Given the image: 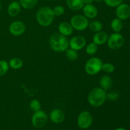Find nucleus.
Returning a JSON list of instances; mask_svg holds the SVG:
<instances>
[{
    "instance_id": "4be33fe9",
    "label": "nucleus",
    "mask_w": 130,
    "mask_h": 130,
    "mask_svg": "<svg viewBox=\"0 0 130 130\" xmlns=\"http://www.w3.org/2000/svg\"><path fill=\"white\" fill-rule=\"evenodd\" d=\"M110 27L115 32H119L123 28V23H122L121 20L118 18L113 19L110 23Z\"/></svg>"
},
{
    "instance_id": "f704fd0d",
    "label": "nucleus",
    "mask_w": 130,
    "mask_h": 130,
    "mask_svg": "<svg viewBox=\"0 0 130 130\" xmlns=\"http://www.w3.org/2000/svg\"><path fill=\"white\" fill-rule=\"evenodd\" d=\"M46 1H52V0H46Z\"/></svg>"
},
{
    "instance_id": "1a4fd4ad",
    "label": "nucleus",
    "mask_w": 130,
    "mask_h": 130,
    "mask_svg": "<svg viewBox=\"0 0 130 130\" xmlns=\"http://www.w3.org/2000/svg\"><path fill=\"white\" fill-rule=\"evenodd\" d=\"M25 25L23 22L15 20L11 22L9 26V32L14 36H20L25 31Z\"/></svg>"
},
{
    "instance_id": "f257e3e1",
    "label": "nucleus",
    "mask_w": 130,
    "mask_h": 130,
    "mask_svg": "<svg viewBox=\"0 0 130 130\" xmlns=\"http://www.w3.org/2000/svg\"><path fill=\"white\" fill-rule=\"evenodd\" d=\"M107 99V93L100 87L93 88L88 95V102L93 107H100L104 105Z\"/></svg>"
},
{
    "instance_id": "a211bd4d",
    "label": "nucleus",
    "mask_w": 130,
    "mask_h": 130,
    "mask_svg": "<svg viewBox=\"0 0 130 130\" xmlns=\"http://www.w3.org/2000/svg\"><path fill=\"white\" fill-rule=\"evenodd\" d=\"M99 85L101 88L105 90V91H107L111 88L112 85V78L107 75L102 76L99 79Z\"/></svg>"
},
{
    "instance_id": "9d476101",
    "label": "nucleus",
    "mask_w": 130,
    "mask_h": 130,
    "mask_svg": "<svg viewBox=\"0 0 130 130\" xmlns=\"http://www.w3.org/2000/svg\"><path fill=\"white\" fill-rule=\"evenodd\" d=\"M86 44V39L81 36H76L69 41V46L76 51H79L83 49Z\"/></svg>"
},
{
    "instance_id": "6ab92c4d",
    "label": "nucleus",
    "mask_w": 130,
    "mask_h": 130,
    "mask_svg": "<svg viewBox=\"0 0 130 130\" xmlns=\"http://www.w3.org/2000/svg\"><path fill=\"white\" fill-rule=\"evenodd\" d=\"M22 8L25 10H30L35 7L38 3V0H19Z\"/></svg>"
},
{
    "instance_id": "ddd939ff",
    "label": "nucleus",
    "mask_w": 130,
    "mask_h": 130,
    "mask_svg": "<svg viewBox=\"0 0 130 130\" xmlns=\"http://www.w3.org/2000/svg\"><path fill=\"white\" fill-rule=\"evenodd\" d=\"M50 119L55 124H60L64 121L66 116L63 110L59 109H53L50 113Z\"/></svg>"
},
{
    "instance_id": "cd10ccee",
    "label": "nucleus",
    "mask_w": 130,
    "mask_h": 130,
    "mask_svg": "<svg viewBox=\"0 0 130 130\" xmlns=\"http://www.w3.org/2000/svg\"><path fill=\"white\" fill-rule=\"evenodd\" d=\"M52 10L55 16H62L65 13V8L62 5H57L52 9Z\"/></svg>"
},
{
    "instance_id": "aec40b11",
    "label": "nucleus",
    "mask_w": 130,
    "mask_h": 130,
    "mask_svg": "<svg viewBox=\"0 0 130 130\" xmlns=\"http://www.w3.org/2000/svg\"><path fill=\"white\" fill-rule=\"evenodd\" d=\"M23 60L20 58H12L8 62L9 67L13 69H19L23 66Z\"/></svg>"
},
{
    "instance_id": "4468645a",
    "label": "nucleus",
    "mask_w": 130,
    "mask_h": 130,
    "mask_svg": "<svg viewBox=\"0 0 130 130\" xmlns=\"http://www.w3.org/2000/svg\"><path fill=\"white\" fill-rule=\"evenodd\" d=\"M21 6L18 1H13L9 4L7 8V13L11 17H17L21 11Z\"/></svg>"
},
{
    "instance_id": "9b49d317",
    "label": "nucleus",
    "mask_w": 130,
    "mask_h": 130,
    "mask_svg": "<svg viewBox=\"0 0 130 130\" xmlns=\"http://www.w3.org/2000/svg\"><path fill=\"white\" fill-rule=\"evenodd\" d=\"M116 14L117 17L120 20H127L130 17V6L123 3L116 7Z\"/></svg>"
},
{
    "instance_id": "a878e982",
    "label": "nucleus",
    "mask_w": 130,
    "mask_h": 130,
    "mask_svg": "<svg viewBox=\"0 0 130 130\" xmlns=\"http://www.w3.org/2000/svg\"><path fill=\"white\" fill-rule=\"evenodd\" d=\"M115 67H114V65L110 63H102V71H104V72L107 74L112 73L114 71Z\"/></svg>"
},
{
    "instance_id": "423d86ee",
    "label": "nucleus",
    "mask_w": 130,
    "mask_h": 130,
    "mask_svg": "<svg viewBox=\"0 0 130 130\" xmlns=\"http://www.w3.org/2000/svg\"><path fill=\"white\" fill-rule=\"evenodd\" d=\"M32 124L36 128H42L46 124L48 121V116L43 110H39L34 112L32 117Z\"/></svg>"
},
{
    "instance_id": "b1692460",
    "label": "nucleus",
    "mask_w": 130,
    "mask_h": 130,
    "mask_svg": "<svg viewBox=\"0 0 130 130\" xmlns=\"http://www.w3.org/2000/svg\"><path fill=\"white\" fill-rule=\"evenodd\" d=\"M86 53L89 55H93L97 52L98 46L94 43H90L88 44L85 48Z\"/></svg>"
},
{
    "instance_id": "c756f323",
    "label": "nucleus",
    "mask_w": 130,
    "mask_h": 130,
    "mask_svg": "<svg viewBox=\"0 0 130 130\" xmlns=\"http://www.w3.org/2000/svg\"><path fill=\"white\" fill-rule=\"evenodd\" d=\"M118 98H119V94L116 91H111L110 93L107 94V99L110 100V101H115L118 100Z\"/></svg>"
},
{
    "instance_id": "412c9836",
    "label": "nucleus",
    "mask_w": 130,
    "mask_h": 130,
    "mask_svg": "<svg viewBox=\"0 0 130 130\" xmlns=\"http://www.w3.org/2000/svg\"><path fill=\"white\" fill-rule=\"evenodd\" d=\"M88 27L90 28L91 31L94 32H100L102 30L103 24L100 21L94 20V21L89 23Z\"/></svg>"
},
{
    "instance_id": "39448f33",
    "label": "nucleus",
    "mask_w": 130,
    "mask_h": 130,
    "mask_svg": "<svg viewBox=\"0 0 130 130\" xmlns=\"http://www.w3.org/2000/svg\"><path fill=\"white\" fill-rule=\"evenodd\" d=\"M74 30L83 31L88 27V19L83 15H75L71 18L70 21Z\"/></svg>"
},
{
    "instance_id": "f3484780",
    "label": "nucleus",
    "mask_w": 130,
    "mask_h": 130,
    "mask_svg": "<svg viewBox=\"0 0 130 130\" xmlns=\"http://www.w3.org/2000/svg\"><path fill=\"white\" fill-rule=\"evenodd\" d=\"M66 1L67 7L74 11L82 10L85 5L83 0H66Z\"/></svg>"
},
{
    "instance_id": "2f4dec72",
    "label": "nucleus",
    "mask_w": 130,
    "mask_h": 130,
    "mask_svg": "<svg viewBox=\"0 0 130 130\" xmlns=\"http://www.w3.org/2000/svg\"><path fill=\"white\" fill-rule=\"evenodd\" d=\"M115 130H126V129L123 128H117V129H116Z\"/></svg>"
},
{
    "instance_id": "7c9ffc66",
    "label": "nucleus",
    "mask_w": 130,
    "mask_h": 130,
    "mask_svg": "<svg viewBox=\"0 0 130 130\" xmlns=\"http://www.w3.org/2000/svg\"><path fill=\"white\" fill-rule=\"evenodd\" d=\"M94 2V0H83L85 5H91Z\"/></svg>"
},
{
    "instance_id": "e433bc0d",
    "label": "nucleus",
    "mask_w": 130,
    "mask_h": 130,
    "mask_svg": "<svg viewBox=\"0 0 130 130\" xmlns=\"http://www.w3.org/2000/svg\"><path fill=\"white\" fill-rule=\"evenodd\" d=\"M2 1V0H0V1Z\"/></svg>"
},
{
    "instance_id": "dca6fc26",
    "label": "nucleus",
    "mask_w": 130,
    "mask_h": 130,
    "mask_svg": "<svg viewBox=\"0 0 130 130\" xmlns=\"http://www.w3.org/2000/svg\"><path fill=\"white\" fill-rule=\"evenodd\" d=\"M108 35L106 32L103 31L95 32L93 37V43H95L97 46L103 45L107 43L108 39Z\"/></svg>"
},
{
    "instance_id": "c85d7f7f",
    "label": "nucleus",
    "mask_w": 130,
    "mask_h": 130,
    "mask_svg": "<svg viewBox=\"0 0 130 130\" xmlns=\"http://www.w3.org/2000/svg\"><path fill=\"white\" fill-rule=\"evenodd\" d=\"M103 1L105 2V3L108 6L111 8H114L117 7L119 5L123 3L124 0H103Z\"/></svg>"
},
{
    "instance_id": "c9c22d12",
    "label": "nucleus",
    "mask_w": 130,
    "mask_h": 130,
    "mask_svg": "<svg viewBox=\"0 0 130 130\" xmlns=\"http://www.w3.org/2000/svg\"><path fill=\"white\" fill-rule=\"evenodd\" d=\"M14 1H19V0H14Z\"/></svg>"
},
{
    "instance_id": "7ed1b4c3",
    "label": "nucleus",
    "mask_w": 130,
    "mask_h": 130,
    "mask_svg": "<svg viewBox=\"0 0 130 130\" xmlns=\"http://www.w3.org/2000/svg\"><path fill=\"white\" fill-rule=\"evenodd\" d=\"M55 15L52 8L48 6H43L36 13V20L38 24L42 27L50 26L54 20Z\"/></svg>"
},
{
    "instance_id": "2eb2a0df",
    "label": "nucleus",
    "mask_w": 130,
    "mask_h": 130,
    "mask_svg": "<svg viewBox=\"0 0 130 130\" xmlns=\"http://www.w3.org/2000/svg\"><path fill=\"white\" fill-rule=\"evenodd\" d=\"M58 29L60 34L66 37L71 36L74 31V29L71 25V23L67 22H62L60 24H59Z\"/></svg>"
},
{
    "instance_id": "f03ea898",
    "label": "nucleus",
    "mask_w": 130,
    "mask_h": 130,
    "mask_svg": "<svg viewBox=\"0 0 130 130\" xmlns=\"http://www.w3.org/2000/svg\"><path fill=\"white\" fill-rule=\"evenodd\" d=\"M50 46L54 52H66L69 48V40L67 37L60 33L53 34L50 38Z\"/></svg>"
},
{
    "instance_id": "f8f14e48",
    "label": "nucleus",
    "mask_w": 130,
    "mask_h": 130,
    "mask_svg": "<svg viewBox=\"0 0 130 130\" xmlns=\"http://www.w3.org/2000/svg\"><path fill=\"white\" fill-rule=\"evenodd\" d=\"M83 13L88 19H93L98 15V10L93 5H85L83 8Z\"/></svg>"
},
{
    "instance_id": "5701e85b",
    "label": "nucleus",
    "mask_w": 130,
    "mask_h": 130,
    "mask_svg": "<svg viewBox=\"0 0 130 130\" xmlns=\"http://www.w3.org/2000/svg\"><path fill=\"white\" fill-rule=\"evenodd\" d=\"M66 55L67 58L71 61H75L78 58V53L77 51L74 50L72 48H67L66 50Z\"/></svg>"
},
{
    "instance_id": "bb28decb",
    "label": "nucleus",
    "mask_w": 130,
    "mask_h": 130,
    "mask_svg": "<svg viewBox=\"0 0 130 130\" xmlns=\"http://www.w3.org/2000/svg\"><path fill=\"white\" fill-rule=\"evenodd\" d=\"M30 109L33 110L34 112L38 111V110H41V103L39 100H36V99H34V100H31L29 104Z\"/></svg>"
},
{
    "instance_id": "393cba45",
    "label": "nucleus",
    "mask_w": 130,
    "mask_h": 130,
    "mask_svg": "<svg viewBox=\"0 0 130 130\" xmlns=\"http://www.w3.org/2000/svg\"><path fill=\"white\" fill-rule=\"evenodd\" d=\"M9 64L8 62H6L4 60H0V77L5 76L8 71Z\"/></svg>"
},
{
    "instance_id": "6e6552de",
    "label": "nucleus",
    "mask_w": 130,
    "mask_h": 130,
    "mask_svg": "<svg viewBox=\"0 0 130 130\" xmlns=\"http://www.w3.org/2000/svg\"><path fill=\"white\" fill-rule=\"evenodd\" d=\"M77 125L81 129L90 128L93 123V117L88 111H83L77 116Z\"/></svg>"
},
{
    "instance_id": "0eeeda50",
    "label": "nucleus",
    "mask_w": 130,
    "mask_h": 130,
    "mask_svg": "<svg viewBox=\"0 0 130 130\" xmlns=\"http://www.w3.org/2000/svg\"><path fill=\"white\" fill-rule=\"evenodd\" d=\"M107 43L110 49L116 50L123 46L124 43V39L119 32H114L108 37Z\"/></svg>"
},
{
    "instance_id": "20e7f679",
    "label": "nucleus",
    "mask_w": 130,
    "mask_h": 130,
    "mask_svg": "<svg viewBox=\"0 0 130 130\" xmlns=\"http://www.w3.org/2000/svg\"><path fill=\"white\" fill-rule=\"evenodd\" d=\"M102 61L98 57H92L86 62L85 70L86 73L90 76H95L102 71Z\"/></svg>"
},
{
    "instance_id": "72a5a7b5",
    "label": "nucleus",
    "mask_w": 130,
    "mask_h": 130,
    "mask_svg": "<svg viewBox=\"0 0 130 130\" xmlns=\"http://www.w3.org/2000/svg\"><path fill=\"white\" fill-rule=\"evenodd\" d=\"M1 8H2V6H1V3H0V11L1 10Z\"/></svg>"
},
{
    "instance_id": "473e14b6",
    "label": "nucleus",
    "mask_w": 130,
    "mask_h": 130,
    "mask_svg": "<svg viewBox=\"0 0 130 130\" xmlns=\"http://www.w3.org/2000/svg\"><path fill=\"white\" fill-rule=\"evenodd\" d=\"M102 1H103V0H94V1H96V2H100Z\"/></svg>"
}]
</instances>
